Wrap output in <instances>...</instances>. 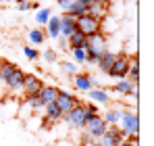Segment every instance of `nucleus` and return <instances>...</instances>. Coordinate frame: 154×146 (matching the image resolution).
<instances>
[{
    "label": "nucleus",
    "instance_id": "38",
    "mask_svg": "<svg viewBox=\"0 0 154 146\" xmlns=\"http://www.w3.org/2000/svg\"><path fill=\"white\" fill-rule=\"evenodd\" d=\"M71 2H75V0H71Z\"/></svg>",
    "mask_w": 154,
    "mask_h": 146
},
{
    "label": "nucleus",
    "instance_id": "34",
    "mask_svg": "<svg viewBox=\"0 0 154 146\" xmlns=\"http://www.w3.org/2000/svg\"><path fill=\"white\" fill-rule=\"evenodd\" d=\"M119 146H131V144H129L127 140H123V142H121V144H119Z\"/></svg>",
    "mask_w": 154,
    "mask_h": 146
},
{
    "label": "nucleus",
    "instance_id": "14",
    "mask_svg": "<svg viewBox=\"0 0 154 146\" xmlns=\"http://www.w3.org/2000/svg\"><path fill=\"white\" fill-rule=\"evenodd\" d=\"M115 59H117V54L115 52H110V50H106V52H102L100 54V59H98V69L102 73H106L108 75V71H110V67H112V63H115Z\"/></svg>",
    "mask_w": 154,
    "mask_h": 146
},
{
    "label": "nucleus",
    "instance_id": "31",
    "mask_svg": "<svg viewBox=\"0 0 154 146\" xmlns=\"http://www.w3.org/2000/svg\"><path fill=\"white\" fill-rule=\"evenodd\" d=\"M44 56H46V61H48V63H54V61H56V52H54V50H46V54H44Z\"/></svg>",
    "mask_w": 154,
    "mask_h": 146
},
{
    "label": "nucleus",
    "instance_id": "19",
    "mask_svg": "<svg viewBox=\"0 0 154 146\" xmlns=\"http://www.w3.org/2000/svg\"><path fill=\"white\" fill-rule=\"evenodd\" d=\"M121 115H123V111H121V109H108V111H106V115H104L102 119H104V123H106V125H119Z\"/></svg>",
    "mask_w": 154,
    "mask_h": 146
},
{
    "label": "nucleus",
    "instance_id": "9",
    "mask_svg": "<svg viewBox=\"0 0 154 146\" xmlns=\"http://www.w3.org/2000/svg\"><path fill=\"white\" fill-rule=\"evenodd\" d=\"M65 121L71 129H83V109H81V104H77L69 115H65Z\"/></svg>",
    "mask_w": 154,
    "mask_h": 146
},
{
    "label": "nucleus",
    "instance_id": "17",
    "mask_svg": "<svg viewBox=\"0 0 154 146\" xmlns=\"http://www.w3.org/2000/svg\"><path fill=\"white\" fill-rule=\"evenodd\" d=\"M85 46V36L83 33H79V31H75V33H71L69 38H67V48H83Z\"/></svg>",
    "mask_w": 154,
    "mask_h": 146
},
{
    "label": "nucleus",
    "instance_id": "1",
    "mask_svg": "<svg viewBox=\"0 0 154 146\" xmlns=\"http://www.w3.org/2000/svg\"><path fill=\"white\" fill-rule=\"evenodd\" d=\"M119 129H121V134L129 138V136H137L140 134V117H137V113L135 111H123V115H121V119H119Z\"/></svg>",
    "mask_w": 154,
    "mask_h": 146
},
{
    "label": "nucleus",
    "instance_id": "30",
    "mask_svg": "<svg viewBox=\"0 0 154 146\" xmlns=\"http://www.w3.org/2000/svg\"><path fill=\"white\" fill-rule=\"evenodd\" d=\"M98 59H100V56H96V54H92V52H85V61H83V63H88V65H96Z\"/></svg>",
    "mask_w": 154,
    "mask_h": 146
},
{
    "label": "nucleus",
    "instance_id": "27",
    "mask_svg": "<svg viewBox=\"0 0 154 146\" xmlns=\"http://www.w3.org/2000/svg\"><path fill=\"white\" fill-rule=\"evenodd\" d=\"M60 69L67 73V75H77V73H79L75 65H73V63H67V61H63V63H60Z\"/></svg>",
    "mask_w": 154,
    "mask_h": 146
},
{
    "label": "nucleus",
    "instance_id": "28",
    "mask_svg": "<svg viewBox=\"0 0 154 146\" xmlns=\"http://www.w3.org/2000/svg\"><path fill=\"white\" fill-rule=\"evenodd\" d=\"M71 54L77 63H83L85 61V48H71Z\"/></svg>",
    "mask_w": 154,
    "mask_h": 146
},
{
    "label": "nucleus",
    "instance_id": "15",
    "mask_svg": "<svg viewBox=\"0 0 154 146\" xmlns=\"http://www.w3.org/2000/svg\"><path fill=\"white\" fill-rule=\"evenodd\" d=\"M44 123L48 121V123H56V121H60L63 119V115H60V111L56 109V104L54 102H50V104H46L44 106Z\"/></svg>",
    "mask_w": 154,
    "mask_h": 146
},
{
    "label": "nucleus",
    "instance_id": "36",
    "mask_svg": "<svg viewBox=\"0 0 154 146\" xmlns=\"http://www.w3.org/2000/svg\"><path fill=\"white\" fill-rule=\"evenodd\" d=\"M17 2H23V0H17Z\"/></svg>",
    "mask_w": 154,
    "mask_h": 146
},
{
    "label": "nucleus",
    "instance_id": "35",
    "mask_svg": "<svg viewBox=\"0 0 154 146\" xmlns=\"http://www.w3.org/2000/svg\"><path fill=\"white\" fill-rule=\"evenodd\" d=\"M2 61H4V59H2V56H0V65H2Z\"/></svg>",
    "mask_w": 154,
    "mask_h": 146
},
{
    "label": "nucleus",
    "instance_id": "5",
    "mask_svg": "<svg viewBox=\"0 0 154 146\" xmlns=\"http://www.w3.org/2000/svg\"><path fill=\"white\" fill-rule=\"evenodd\" d=\"M54 104H56V109L60 111V115L65 117V115H69V113L75 109L77 104H81V100H77L71 92L60 90V92H58V98H56V102H54Z\"/></svg>",
    "mask_w": 154,
    "mask_h": 146
},
{
    "label": "nucleus",
    "instance_id": "12",
    "mask_svg": "<svg viewBox=\"0 0 154 146\" xmlns=\"http://www.w3.org/2000/svg\"><path fill=\"white\" fill-rule=\"evenodd\" d=\"M73 84H75L77 90H81V92H90L94 88V79L88 73H77V75H73Z\"/></svg>",
    "mask_w": 154,
    "mask_h": 146
},
{
    "label": "nucleus",
    "instance_id": "10",
    "mask_svg": "<svg viewBox=\"0 0 154 146\" xmlns=\"http://www.w3.org/2000/svg\"><path fill=\"white\" fill-rule=\"evenodd\" d=\"M77 31V19L75 17H71V15H67V13H63L60 15V36L67 40L71 33H75Z\"/></svg>",
    "mask_w": 154,
    "mask_h": 146
},
{
    "label": "nucleus",
    "instance_id": "32",
    "mask_svg": "<svg viewBox=\"0 0 154 146\" xmlns=\"http://www.w3.org/2000/svg\"><path fill=\"white\" fill-rule=\"evenodd\" d=\"M17 6H19V11H29V8H31V2H25V0H23V2H19Z\"/></svg>",
    "mask_w": 154,
    "mask_h": 146
},
{
    "label": "nucleus",
    "instance_id": "24",
    "mask_svg": "<svg viewBox=\"0 0 154 146\" xmlns=\"http://www.w3.org/2000/svg\"><path fill=\"white\" fill-rule=\"evenodd\" d=\"M112 90H115V92H119V94L129 96V94H131V90H133V84H131V81H127V79H121V81H119Z\"/></svg>",
    "mask_w": 154,
    "mask_h": 146
},
{
    "label": "nucleus",
    "instance_id": "2",
    "mask_svg": "<svg viewBox=\"0 0 154 146\" xmlns=\"http://www.w3.org/2000/svg\"><path fill=\"white\" fill-rule=\"evenodd\" d=\"M77 31L83 33L85 38L98 33V31H100V19H96V17H92V15H81V17H77Z\"/></svg>",
    "mask_w": 154,
    "mask_h": 146
},
{
    "label": "nucleus",
    "instance_id": "37",
    "mask_svg": "<svg viewBox=\"0 0 154 146\" xmlns=\"http://www.w3.org/2000/svg\"><path fill=\"white\" fill-rule=\"evenodd\" d=\"M33 2H38V0H33Z\"/></svg>",
    "mask_w": 154,
    "mask_h": 146
},
{
    "label": "nucleus",
    "instance_id": "8",
    "mask_svg": "<svg viewBox=\"0 0 154 146\" xmlns=\"http://www.w3.org/2000/svg\"><path fill=\"white\" fill-rule=\"evenodd\" d=\"M85 15H92L96 19H104L110 15V0H94L90 6H88V13Z\"/></svg>",
    "mask_w": 154,
    "mask_h": 146
},
{
    "label": "nucleus",
    "instance_id": "23",
    "mask_svg": "<svg viewBox=\"0 0 154 146\" xmlns=\"http://www.w3.org/2000/svg\"><path fill=\"white\" fill-rule=\"evenodd\" d=\"M88 96L92 98L94 102H104V104L108 102V94H106L104 90H100V88H92V90L88 92Z\"/></svg>",
    "mask_w": 154,
    "mask_h": 146
},
{
    "label": "nucleus",
    "instance_id": "29",
    "mask_svg": "<svg viewBox=\"0 0 154 146\" xmlns=\"http://www.w3.org/2000/svg\"><path fill=\"white\" fill-rule=\"evenodd\" d=\"M23 54H25L29 61H35V59L40 56V52H38L35 48H31V46H25V48H23Z\"/></svg>",
    "mask_w": 154,
    "mask_h": 146
},
{
    "label": "nucleus",
    "instance_id": "6",
    "mask_svg": "<svg viewBox=\"0 0 154 146\" xmlns=\"http://www.w3.org/2000/svg\"><path fill=\"white\" fill-rule=\"evenodd\" d=\"M129 73V56L127 54H117V59H115V63H112V67H110V71L108 75L110 77H119V79H125Z\"/></svg>",
    "mask_w": 154,
    "mask_h": 146
},
{
    "label": "nucleus",
    "instance_id": "20",
    "mask_svg": "<svg viewBox=\"0 0 154 146\" xmlns=\"http://www.w3.org/2000/svg\"><path fill=\"white\" fill-rule=\"evenodd\" d=\"M17 69V65H13L11 61H2V65H0V81L4 84L8 77H11V73Z\"/></svg>",
    "mask_w": 154,
    "mask_h": 146
},
{
    "label": "nucleus",
    "instance_id": "16",
    "mask_svg": "<svg viewBox=\"0 0 154 146\" xmlns=\"http://www.w3.org/2000/svg\"><path fill=\"white\" fill-rule=\"evenodd\" d=\"M81 109H83V127H85L90 121L96 119V115H98V106H96L94 102H90V104H81Z\"/></svg>",
    "mask_w": 154,
    "mask_h": 146
},
{
    "label": "nucleus",
    "instance_id": "26",
    "mask_svg": "<svg viewBox=\"0 0 154 146\" xmlns=\"http://www.w3.org/2000/svg\"><path fill=\"white\" fill-rule=\"evenodd\" d=\"M50 17H52L50 8H40V11H38V15H35V21H38L40 25H46Z\"/></svg>",
    "mask_w": 154,
    "mask_h": 146
},
{
    "label": "nucleus",
    "instance_id": "13",
    "mask_svg": "<svg viewBox=\"0 0 154 146\" xmlns=\"http://www.w3.org/2000/svg\"><path fill=\"white\" fill-rule=\"evenodd\" d=\"M123 140H127L121 132H117V134H110V132H104L102 136L98 138V144L100 146H119Z\"/></svg>",
    "mask_w": 154,
    "mask_h": 146
},
{
    "label": "nucleus",
    "instance_id": "4",
    "mask_svg": "<svg viewBox=\"0 0 154 146\" xmlns=\"http://www.w3.org/2000/svg\"><path fill=\"white\" fill-rule=\"evenodd\" d=\"M23 79H25V73L17 67L11 73V77L4 81V86L8 90V96H23Z\"/></svg>",
    "mask_w": 154,
    "mask_h": 146
},
{
    "label": "nucleus",
    "instance_id": "25",
    "mask_svg": "<svg viewBox=\"0 0 154 146\" xmlns=\"http://www.w3.org/2000/svg\"><path fill=\"white\" fill-rule=\"evenodd\" d=\"M29 42H33V44L46 42V31H44V29H31V31H29Z\"/></svg>",
    "mask_w": 154,
    "mask_h": 146
},
{
    "label": "nucleus",
    "instance_id": "33",
    "mask_svg": "<svg viewBox=\"0 0 154 146\" xmlns=\"http://www.w3.org/2000/svg\"><path fill=\"white\" fill-rule=\"evenodd\" d=\"M69 4H71V0H58V6L67 13V8H69Z\"/></svg>",
    "mask_w": 154,
    "mask_h": 146
},
{
    "label": "nucleus",
    "instance_id": "18",
    "mask_svg": "<svg viewBox=\"0 0 154 146\" xmlns=\"http://www.w3.org/2000/svg\"><path fill=\"white\" fill-rule=\"evenodd\" d=\"M46 29H48V38H60V17H50Z\"/></svg>",
    "mask_w": 154,
    "mask_h": 146
},
{
    "label": "nucleus",
    "instance_id": "22",
    "mask_svg": "<svg viewBox=\"0 0 154 146\" xmlns=\"http://www.w3.org/2000/svg\"><path fill=\"white\" fill-rule=\"evenodd\" d=\"M23 104H27L31 111H44V102L40 100V96H25L23 98Z\"/></svg>",
    "mask_w": 154,
    "mask_h": 146
},
{
    "label": "nucleus",
    "instance_id": "21",
    "mask_svg": "<svg viewBox=\"0 0 154 146\" xmlns=\"http://www.w3.org/2000/svg\"><path fill=\"white\" fill-rule=\"evenodd\" d=\"M85 13H88V8H85V6H83V4H81V2H71V4H69V8H67V15H71V17H81V15H85Z\"/></svg>",
    "mask_w": 154,
    "mask_h": 146
},
{
    "label": "nucleus",
    "instance_id": "11",
    "mask_svg": "<svg viewBox=\"0 0 154 146\" xmlns=\"http://www.w3.org/2000/svg\"><path fill=\"white\" fill-rule=\"evenodd\" d=\"M58 92H60V88H56V86H42V90L38 92V96L40 100L44 102V106L46 104H50V102H56V98H58Z\"/></svg>",
    "mask_w": 154,
    "mask_h": 146
},
{
    "label": "nucleus",
    "instance_id": "3",
    "mask_svg": "<svg viewBox=\"0 0 154 146\" xmlns=\"http://www.w3.org/2000/svg\"><path fill=\"white\" fill-rule=\"evenodd\" d=\"M85 52H92V54H96V56H100L102 52L108 50V40H106V36L104 33H94V36H90V38H85Z\"/></svg>",
    "mask_w": 154,
    "mask_h": 146
},
{
    "label": "nucleus",
    "instance_id": "7",
    "mask_svg": "<svg viewBox=\"0 0 154 146\" xmlns=\"http://www.w3.org/2000/svg\"><path fill=\"white\" fill-rule=\"evenodd\" d=\"M42 86H44V81H42L38 75L25 73V79H23V98L25 96H35V94L42 90Z\"/></svg>",
    "mask_w": 154,
    "mask_h": 146
},
{
    "label": "nucleus",
    "instance_id": "39",
    "mask_svg": "<svg viewBox=\"0 0 154 146\" xmlns=\"http://www.w3.org/2000/svg\"><path fill=\"white\" fill-rule=\"evenodd\" d=\"M0 2H2V0H0Z\"/></svg>",
    "mask_w": 154,
    "mask_h": 146
}]
</instances>
